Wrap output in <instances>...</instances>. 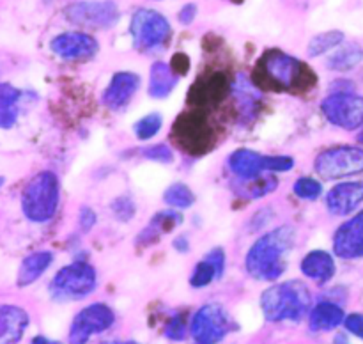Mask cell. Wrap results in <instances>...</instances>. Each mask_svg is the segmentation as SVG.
Returning <instances> with one entry per match:
<instances>
[{
  "mask_svg": "<svg viewBox=\"0 0 363 344\" xmlns=\"http://www.w3.org/2000/svg\"><path fill=\"white\" fill-rule=\"evenodd\" d=\"M363 201V183L350 181L333 187L326 195V206L333 215H350Z\"/></svg>",
  "mask_w": 363,
  "mask_h": 344,
  "instance_id": "cell-16",
  "label": "cell"
},
{
  "mask_svg": "<svg viewBox=\"0 0 363 344\" xmlns=\"http://www.w3.org/2000/svg\"><path fill=\"white\" fill-rule=\"evenodd\" d=\"M50 48L64 60H89L98 53L99 43L85 32H64L52 39Z\"/></svg>",
  "mask_w": 363,
  "mask_h": 344,
  "instance_id": "cell-12",
  "label": "cell"
},
{
  "mask_svg": "<svg viewBox=\"0 0 363 344\" xmlns=\"http://www.w3.org/2000/svg\"><path fill=\"white\" fill-rule=\"evenodd\" d=\"M113 216L121 222H130L135 216V204L130 197H117L113 199L112 204H110Z\"/></svg>",
  "mask_w": 363,
  "mask_h": 344,
  "instance_id": "cell-32",
  "label": "cell"
},
{
  "mask_svg": "<svg viewBox=\"0 0 363 344\" xmlns=\"http://www.w3.org/2000/svg\"><path fill=\"white\" fill-rule=\"evenodd\" d=\"M53 262V254L48 250L34 252V254L27 255V257L21 261L20 270H18V279L16 284L18 287H25L34 284L46 270L50 268V265Z\"/></svg>",
  "mask_w": 363,
  "mask_h": 344,
  "instance_id": "cell-20",
  "label": "cell"
},
{
  "mask_svg": "<svg viewBox=\"0 0 363 344\" xmlns=\"http://www.w3.org/2000/svg\"><path fill=\"white\" fill-rule=\"evenodd\" d=\"M264 165L269 172H287L294 167V160L291 156H266Z\"/></svg>",
  "mask_w": 363,
  "mask_h": 344,
  "instance_id": "cell-35",
  "label": "cell"
},
{
  "mask_svg": "<svg viewBox=\"0 0 363 344\" xmlns=\"http://www.w3.org/2000/svg\"><path fill=\"white\" fill-rule=\"evenodd\" d=\"M30 344H62V343H59V340L46 339V337H43V335H38V337H34V339H32Z\"/></svg>",
  "mask_w": 363,
  "mask_h": 344,
  "instance_id": "cell-41",
  "label": "cell"
},
{
  "mask_svg": "<svg viewBox=\"0 0 363 344\" xmlns=\"http://www.w3.org/2000/svg\"><path fill=\"white\" fill-rule=\"evenodd\" d=\"M116 321V314L105 304H92L74 316L69 326V344H85L92 335L108 330Z\"/></svg>",
  "mask_w": 363,
  "mask_h": 344,
  "instance_id": "cell-11",
  "label": "cell"
},
{
  "mask_svg": "<svg viewBox=\"0 0 363 344\" xmlns=\"http://www.w3.org/2000/svg\"><path fill=\"white\" fill-rule=\"evenodd\" d=\"M67 20L80 27L91 28H110L119 21V7L110 0H87V2H74L64 11Z\"/></svg>",
  "mask_w": 363,
  "mask_h": 344,
  "instance_id": "cell-9",
  "label": "cell"
},
{
  "mask_svg": "<svg viewBox=\"0 0 363 344\" xmlns=\"http://www.w3.org/2000/svg\"><path fill=\"white\" fill-rule=\"evenodd\" d=\"M296 231L293 226H280L262 234L247 254V272L254 279L272 282L284 275L287 268V255L293 250Z\"/></svg>",
  "mask_w": 363,
  "mask_h": 344,
  "instance_id": "cell-1",
  "label": "cell"
},
{
  "mask_svg": "<svg viewBox=\"0 0 363 344\" xmlns=\"http://www.w3.org/2000/svg\"><path fill=\"white\" fill-rule=\"evenodd\" d=\"M163 201L167 202L172 208H181L186 209L190 206H194L195 202V194L190 190V187L184 183H174L163 194Z\"/></svg>",
  "mask_w": 363,
  "mask_h": 344,
  "instance_id": "cell-28",
  "label": "cell"
},
{
  "mask_svg": "<svg viewBox=\"0 0 363 344\" xmlns=\"http://www.w3.org/2000/svg\"><path fill=\"white\" fill-rule=\"evenodd\" d=\"M179 74L167 62H155L149 73V94L152 98H167L177 85Z\"/></svg>",
  "mask_w": 363,
  "mask_h": 344,
  "instance_id": "cell-21",
  "label": "cell"
},
{
  "mask_svg": "<svg viewBox=\"0 0 363 344\" xmlns=\"http://www.w3.org/2000/svg\"><path fill=\"white\" fill-rule=\"evenodd\" d=\"M321 110L326 119L344 130H357L363 124V98L351 92H335L323 99Z\"/></svg>",
  "mask_w": 363,
  "mask_h": 344,
  "instance_id": "cell-10",
  "label": "cell"
},
{
  "mask_svg": "<svg viewBox=\"0 0 363 344\" xmlns=\"http://www.w3.org/2000/svg\"><path fill=\"white\" fill-rule=\"evenodd\" d=\"M191 337L197 344H218L230 332V318L218 304L199 309L190 323Z\"/></svg>",
  "mask_w": 363,
  "mask_h": 344,
  "instance_id": "cell-8",
  "label": "cell"
},
{
  "mask_svg": "<svg viewBox=\"0 0 363 344\" xmlns=\"http://www.w3.org/2000/svg\"><path fill=\"white\" fill-rule=\"evenodd\" d=\"M138 87H140V77L137 73H130V71L116 73L110 80L105 94H103V103L108 109H123L124 105L130 103Z\"/></svg>",
  "mask_w": 363,
  "mask_h": 344,
  "instance_id": "cell-15",
  "label": "cell"
},
{
  "mask_svg": "<svg viewBox=\"0 0 363 344\" xmlns=\"http://www.w3.org/2000/svg\"><path fill=\"white\" fill-rule=\"evenodd\" d=\"M30 318L18 305L0 307V344H16L23 337Z\"/></svg>",
  "mask_w": 363,
  "mask_h": 344,
  "instance_id": "cell-17",
  "label": "cell"
},
{
  "mask_svg": "<svg viewBox=\"0 0 363 344\" xmlns=\"http://www.w3.org/2000/svg\"><path fill=\"white\" fill-rule=\"evenodd\" d=\"M130 34L138 52H155L170 41L172 27L158 11L138 9L131 18Z\"/></svg>",
  "mask_w": 363,
  "mask_h": 344,
  "instance_id": "cell-6",
  "label": "cell"
},
{
  "mask_svg": "<svg viewBox=\"0 0 363 344\" xmlns=\"http://www.w3.org/2000/svg\"><path fill=\"white\" fill-rule=\"evenodd\" d=\"M101 344H138V343H135V340H105V343Z\"/></svg>",
  "mask_w": 363,
  "mask_h": 344,
  "instance_id": "cell-42",
  "label": "cell"
},
{
  "mask_svg": "<svg viewBox=\"0 0 363 344\" xmlns=\"http://www.w3.org/2000/svg\"><path fill=\"white\" fill-rule=\"evenodd\" d=\"M358 142L363 144V130H362V133H358Z\"/></svg>",
  "mask_w": 363,
  "mask_h": 344,
  "instance_id": "cell-43",
  "label": "cell"
},
{
  "mask_svg": "<svg viewBox=\"0 0 363 344\" xmlns=\"http://www.w3.org/2000/svg\"><path fill=\"white\" fill-rule=\"evenodd\" d=\"M255 74L259 84L273 91H305L315 84V73L307 64L280 50L266 52Z\"/></svg>",
  "mask_w": 363,
  "mask_h": 344,
  "instance_id": "cell-2",
  "label": "cell"
},
{
  "mask_svg": "<svg viewBox=\"0 0 363 344\" xmlns=\"http://www.w3.org/2000/svg\"><path fill=\"white\" fill-rule=\"evenodd\" d=\"M181 223H183V216H181V213L172 211V209H167V211L156 213V215L152 216L151 223H149V226L145 227L144 231H142L137 241H138V243H142V245L152 243V241L158 240L162 234L170 233L174 227L181 226Z\"/></svg>",
  "mask_w": 363,
  "mask_h": 344,
  "instance_id": "cell-22",
  "label": "cell"
},
{
  "mask_svg": "<svg viewBox=\"0 0 363 344\" xmlns=\"http://www.w3.org/2000/svg\"><path fill=\"white\" fill-rule=\"evenodd\" d=\"M301 272L308 279L325 284L335 275V261L326 250H312L301 261Z\"/></svg>",
  "mask_w": 363,
  "mask_h": 344,
  "instance_id": "cell-19",
  "label": "cell"
},
{
  "mask_svg": "<svg viewBox=\"0 0 363 344\" xmlns=\"http://www.w3.org/2000/svg\"><path fill=\"white\" fill-rule=\"evenodd\" d=\"M333 250L342 259L363 257V209L337 229Z\"/></svg>",
  "mask_w": 363,
  "mask_h": 344,
  "instance_id": "cell-14",
  "label": "cell"
},
{
  "mask_svg": "<svg viewBox=\"0 0 363 344\" xmlns=\"http://www.w3.org/2000/svg\"><path fill=\"white\" fill-rule=\"evenodd\" d=\"M315 172L323 179H340L363 172V149L337 145L326 149L315 158Z\"/></svg>",
  "mask_w": 363,
  "mask_h": 344,
  "instance_id": "cell-7",
  "label": "cell"
},
{
  "mask_svg": "<svg viewBox=\"0 0 363 344\" xmlns=\"http://www.w3.org/2000/svg\"><path fill=\"white\" fill-rule=\"evenodd\" d=\"M94 223H96V213L92 211L91 208H87V206H85V208H82L80 209V227L82 229H84L85 233H89V231L94 227Z\"/></svg>",
  "mask_w": 363,
  "mask_h": 344,
  "instance_id": "cell-38",
  "label": "cell"
},
{
  "mask_svg": "<svg viewBox=\"0 0 363 344\" xmlns=\"http://www.w3.org/2000/svg\"><path fill=\"white\" fill-rule=\"evenodd\" d=\"M264 158L266 156L252 149H238L229 156V167L240 179H254L266 170Z\"/></svg>",
  "mask_w": 363,
  "mask_h": 344,
  "instance_id": "cell-18",
  "label": "cell"
},
{
  "mask_svg": "<svg viewBox=\"0 0 363 344\" xmlns=\"http://www.w3.org/2000/svg\"><path fill=\"white\" fill-rule=\"evenodd\" d=\"M197 16V6L195 4H186L183 9L179 11V21L184 25H190Z\"/></svg>",
  "mask_w": 363,
  "mask_h": 344,
  "instance_id": "cell-39",
  "label": "cell"
},
{
  "mask_svg": "<svg viewBox=\"0 0 363 344\" xmlns=\"http://www.w3.org/2000/svg\"><path fill=\"white\" fill-rule=\"evenodd\" d=\"M213 130L206 119L199 117L197 113H188V116L179 117L174 128V137L191 152H201L202 148H208L213 142Z\"/></svg>",
  "mask_w": 363,
  "mask_h": 344,
  "instance_id": "cell-13",
  "label": "cell"
},
{
  "mask_svg": "<svg viewBox=\"0 0 363 344\" xmlns=\"http://www.w3.org/2000/svg\"><path fill=\"white\" fill-rule=\"evenodd\" d=\"M279 187V179L275 176H257L254 179H241L240 187L236 188L238 194L247 199H261L272 194Z\"/></svg>",
  "mask_w": 363,
  "mask_h": 344,
  "instance_id": "cell-25",
  "label": "cell"
},
{
  "mask_svg": "<svg viewBox=\"0 0 363 344\" xmlns=\"http://www.w3.org/2000/svg\"><path fill=\"white\" fill-rule=\"evenodd\" d=\"M163 119L160 113H149V116L142 117L140 121H137L135 124V135H137L138 140H149V138L155 137L160 130H162Z\"/></svg>",
  "mask_w": 363,
  "mask_h": 344,
  "instance_id": "cell-30",
  "label": "cell"
},
{
  "mask_svg": "<svg viewBox=\"0 0 363 344\" xmlns=\"http://www.w3.org/2000/svg\"><path fill=\"white\" fill-rule=\"evenodd\" d=\"M206 257L209 259V261L213 262V265L216 266V270H218V275L222 277L223 275V270H225V254H223L222 248H213L211 252H209Z\"/></svg>",
  "mask_w": 363,
  "mask_h": 344,
  "instance_id": "cell-37",
  "label": "cell"
},
{
  "mask_svg": "<svg viewBox=\"0 0 363 344\" xmlns=\"http://www.w3.org/2000/svg\"><path fill=\"white\" fill-rule=\"evenodd\" d=\"M216 279H220L218 270H216V266L208 257H204V261H201L195 266L194 273L190 277V284L194 287H206Z\"/></svg>",
  "mask_w": 363,
  "mask_h": 344,
  "instance_id": "cell-29",
  "label": "cell"
},
{
  "mask_svg": "<svg viewBox=\"0 0 363 344\" xmlns=\"http://www.w3.org/2000/svg\"><path fill=\"white\" fill-rule=\"evenodd\" d=\"M18 99H20L18 89H14L9 84L0 85V126L4 130H7V128L16 123Z\"/></svg>",
  "mask_w": 363,
  "mask_h": 344,
  "instance_id": "cell-24",
  "label": "cell"
},
{
  "mask_svg": "<svg viewBox=\"0 0 363 344\" xmlns=\"http://www.w3.org/2000/svg\"><path fill=\"white\" fill-rule=\"evenodd\" d=\"M294 194L305 201H315L323 194V187L314 177H300L293 187Z\"/></svg>",
  "mask_w": 363,
  "mask_h": 344,
  "instance_id": "cell-31",
  "label": "cell"
},
{
  "mask_svg": "<svg viewBox=\"0 0 363 344\" xmlns=\"http://www.w3.org/2000/svg\"><path fill=\"white\" fill-rule=\"evenodd\" d=\"M312 296L300 280L275 284L261 296L262 314L268 321H300L311 311Z\"/></svg>",
  "mask_w": 363,
  "mask_h": 344,
  "instance_id": "cell-3",
  "label": "cell"
},
{
  "mask_svg": "<svg viewBox=\"0 0 363 344\" xmlns=\"http://www.w3.org/2000/svg\"><path fill=\"white\" fill-rule=\"evenodd\" d=\"M346 319L340 305L332 301H321L311 311V328L314 332H328L337 328Z\"/></svg>",
  "mask_w": 363,
  "mask_h": 344,
  "instance_id": "cell-23",
  "label": "cell"
},
{
  "mask_svg": "<svg viewBox=\"0 0 363 344\" xmlns=\"http://www.w3.org/2000/svg\"><path fill=\"white\" fill-rule=\"evenodd\" d=\"M344 325L351 333L363 339V314H350L344 319Z\"/></svg>",
  "mask_w": 363,
  "mask_h": 344,
  "instance_id": "cell-36",
  "label": "cell"
},
{
  "mask_svg": "<svg viewBox=\"0 0 363 344\" xmlns=\"http://www.w3.org/2000/svg\"><path fill=\"white\" fill-rule=\"evenodd\" d=\"M98 275L89 262L77 261L64 266L50 282V294L57 301L82 300L96 289Z\"/></svg>",
  "mask_w": 363,
  "mask_h": 344,
  "instance_id": "cell-5",
  "label": "cell"
},
{
  "mask_svg": "<svg viewBox=\"0 0 363 344\" xmlns=\"http://www.w3.org/2000/svg\"><path fill=\"white\" fill-rule=\"evenodd\" d=\"M165 335L170 340H184L186 337V321L183 314H176L169 319L165 326Z\"/></svg>",
  "mask_w": 363,
  "mask_h": 344,
  "instance_id": "cell-33",
  "label": "cell"
},
{
  "mask_svg": "<svg viewBox=\"0 0 363 344\" xmlns=\"http://www.w3.org/2000/svg\"><path fill=\"white\" fill-rule=\"evenodd\" d=\"M174 247H176L177 250H181V252H186L188 250V240L184 236L177 238V240L174 241Z\"/></svg>",
  "mask_w": 363,
  "mask_h": 344,
  "instance_id": "cell-40",
  "label": "cell"
},
{
  "mask_svg": "<svg viewBox=\"0 0 363 344\" xmlns=\"http://www.w3.org/2000/svg\"><path fill=\"white\" fill-rule=\"evenodd\" d=\"M59 199V177L50 170H43L25 184L23 194H21V209L30 222H48L55 215Z\"/></svg>",
  "mask_w": 363,
  "mask_h": 344,
  "instance_id": "cell-4",
  "label": "cell"
},
{
  "mask_svg": "<svg viewBox=\"0 0 363 344\" xmlns=\"http://www.w3.org/2000/svg\"><path fill=\"white\" fill-rule=\"evenodd\" d=\"M344 41V34L340 30H330V32H323V34L314 35L308 43V55L311 57H319L323 53L330 52L335 46L342 45Z\"/></svg>",
  "mask_w": 363,
  "mask_h": 344,
  "instance_id": "cell-27",
  "label": "cell"
},
{
  "mask_svg": "<svg viewBox=\"0 0 363 344\" xmlns=\"http://www.w3.org/2000/svg\"><path fill=\"white\" fill-rule=\"evenodd\" d=\"M363 52L360 46L357 45H347L344 48H340L339 52L333 53L328 59V64L326 66L333 71H350L357 66L362 60Z\"/></svg>",
  "mask_w": 363,
  "mask_h": 344,
  "instance_id": "cell-26",
  "label": "cell"
},
{
  "mask_svg": "<svg viewBox=\"0 0 363 344\" xmlns=\"http://www.w3.org/2000/svg\"><path fill=\"white\" fill-rule=\"evenodd\" d=\"M142 156L151 162H160V163H170L174 160L172 149L165 144H156V145H149L142 151Z\"/></svg>",
  "mask_w": 363,
  "mask_h": 344,
  "instance_id": "cell-34",
  "label": "cell"
}]
</instances>
